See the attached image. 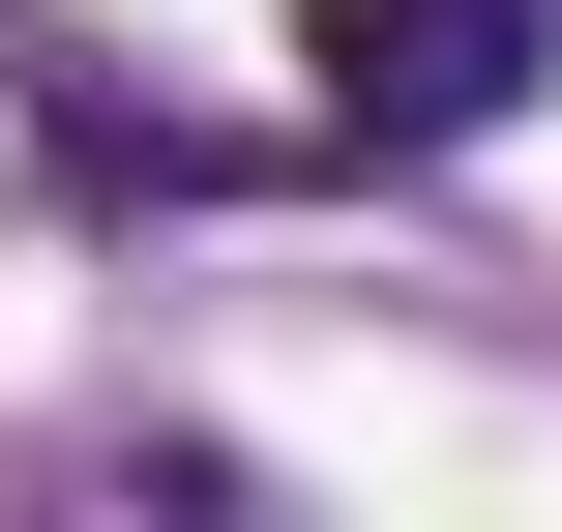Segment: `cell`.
<instances>
[{"label":"cell","instance_id":"obj_1","mask_svg":"<svg viewBox=\"0 0 562 532\" xmlns=\"http://www.w3.org/2000/svg\"><path fill=\"white\" fill-rule=\"evenodd\" d=\"M562 89V0H296V148L326 178H445Z\"/></svg>","mask_w":562,"mask_h":532}]
</instances>
